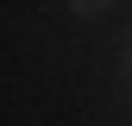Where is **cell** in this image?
I'll return each instance as SVG.
<instances>
[{
    "label": "cell",
    "instance_id": "6da1fadb",
    "mask_svg": "<svg viewBox=\"0 0 132 126\" xmlns=\"http://www.w3.org/2000/svg\"><path fill=\"white\" fill-rule=\"evenodd\" d=\"M69 6H82V13H88V6H101V0H69Z\"/></svg>",
    "mask_w": 132,
    "mask_h": 126
}]
</instances>
